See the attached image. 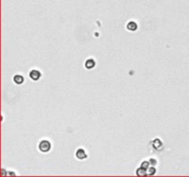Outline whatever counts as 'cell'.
<instances>
[{
	"label": "cell",
	"instance_id": "obj_1",
	"mask_svg": "<svg viewBox=\"0 0 189 177\" xmlns=\"http://www.w3.org/2000/svg\"><path fill=\"white\" fill-rule=\"evenodd\" d=\"M52 148V144L49 140H46V139H44L42 140L39 145H38V149L39 151L42 153H46L48 151H50V149Z\"/></svg>",
	"mask_w": 189,
	"mask_h": 177
},
{
	"label": "cell",
	"instance_id": "obj_2",
	"mask_svg": "<svg viewBox=\"0 0 189 177\" xmlns=\"http://www.w3.org/2000/svg\"><path fill=\"white\" fill-rule=\"evenodd\" d=\"M30 78L34 80V81H37V80H39L42 77V74L39 70H37V69H32V70L30 71V74H29Z\"/></svg>",
	"mask_w": 189,
	"mask_h": 177
},
{
	"label": "cell",
	"instance_id": "obj_3",
	"mask_svg": "<svg viewBox=\"0 0 189 177\" xmlns=\"http://www.w3.org/2000/svg\"><path fill=\"white\" fill-rule=\"evenodd\" d=\"M76 157H77L79 160H85V159H87L88 155L85 152L83 149H79L78 151H76Z\"/></svg>",
	"mask_w": 189,
	"mask_h": 177
},
{
	"label": "cell",
	"instance_id": "obj_4",
	"mask_svg": "<svg viewBox=\"0 0 189 177\" xmlns=\"http://www.w3.org/2000/svg\"><path fill=\"white\" fill-rule=\"evenodd\" d=\"M126 29L129 31H136L138 30V24L137 22H135V21H129L126 25Z\"/></svg>",
	"mask_w": 189,
	"mask_h": 177
},
{
	"label": "cell",
	"instance_id": "obj_5",
	"mask_svg": "<svg viewBox=\"0 0 189 177\" xmlns=\"http://www.w3.org/2000/svg\"><path fill=\"white\" fill-rule=\"evenodd\" d=\"M95 65H96V63L94 61V59H92V58H90V59H88V60L85 62V67L87 68V69H92V68H94Z\"/></svg>",
	"mask_w": 189,
	"mask_h": 177
},
{
	"label": "cell",
	"instance_id": "obj_6",
	"mask_svg": "<svg viewBox=\"0 0 189 177\" xmlns=\"http://www.w3.org/2000/svg\"><path fill=\"white\" fill-rule=\"evenodd\" d=\"M13 81L16 84L20 85L24 82V78H23V76H21V75H15L14 78H13Z\"/></svg>",
	"mask_w": 189,
	"mask_h": 177
},
{
	"label": "cell",
	"instance_id": "obj_7",
	"mask_svg": "<svg viewBox=\"0 0 189 177\" xmlns=\"http://www.w3.org/2000/svg\"><path fill=\"white\" fill-rule=\"evenodd\" d=\"M136 174H137L138 176H145V175H147V170L140 166L139 168H138Z\"/></svg>",
	"mask_w": 189,
	"mask_h": 177
},
{
	"label": "cell",
	"instance_id": "obj_8",
	"mask_svg": "<svg viewBox=\"0 0 189 177\" xmlns=\"http://www.w3.org/2000/svg\"><path fill=\"white\" fill-rule=\"evenodd\" d=\"M156 174V169L153 166H151V167H149V169L147 170V174L149 175H153Z\"/></svg>",
	"mask_w": 189,
	"mask_h": 177
},
{
	"label": "cell",
	"instance_id": "obj_9",
	"mask_svg": "<svg viewBox=\"0 0 189 177\" xmlns=\"http://www.w3.org/2000/svg\"><path fill=\"white\" fill-rule=\"evenodd\" d=\"M149 165H150L149 160H144V162H142V163H141V167L145 168L146 170H148L149 167Z\"/></svg>",
	"mask_w": 189,
	"mask_h": 177
},
{
	"label": "cell",
	"instance_id": "obj_10",
	"mask_svg": "<svg viewBox=\"0 0 189 177\" xmlns=\"http://www.w3.org/2000/svg\"><path fill=\"white\" fill-rule=\"evenodd\" d=\"M149 162H150L151 165H156V164H157V160H156L155 159H150Z\"/></svg>",
	"mask_w": 189,
	"mask_h": 177
}]
</instances>
